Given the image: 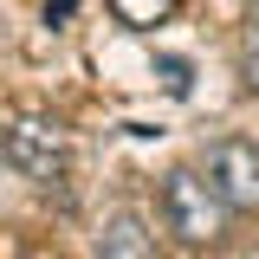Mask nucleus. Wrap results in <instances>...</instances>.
Returning <instances> with one entry per match:
<instances>
[{
  "instance_id": "obj_1",
  "label": "nucleus",
  "mask_w": 259,
  "mask_h": 259,
  "mask_svg": "<svg viewBox=\"0 0 259 259\" xmlns=\"http://www.w3.org/2000/svg\"><path fill=\"white\" fill-rule=\"evenodd\" d=\"M0 162L20 168L26 182H59L71 162V136L52 117H7L0 123Z\"/></svg>"
},
{
  "instance_id": "obj_2",
  "label": "nucleus",
  "mask_w": 259,
  "mask_h": 259,
  "mask_svg": "<svg viewBox=\"0 0 259 259\" xmlns=\"http://www.w3.org/2000/svg\"><path fill=\"white\" fill-rule=\"evenodd\" d=\"M162 221H168L175 240H188V246H214L227 233V207H221V194L207 188L194 168H175V175L162 182Z\"/></svg>"
},
{
  "instance_id": "obj_3",
  "label": "nucleus",
  "mask_w": 259,
  "mask_h": 259,
  "mask_svg": "<svg viewBox=\"0 0 259 259\" xmlns=\"http://www.w3.org/2000/svg\"><path fill=\"white\" fill-rule=\"evenodd\" d=\"M201 182L221 194L227 214H253V207H259V143L221 136V143L207 149V175H201Z\"/></svg>"
},
{
  "instance_id": "obj_4",
  "label": "nucleus",
  "mask_w": 259,
  "mask_h": 259,
  "mask_svg": "<svg viewBox=\"0 0 259 259\" xmlns=\"http://www.w3.org/2000/svg\"><path fill=\"white\" fill-rule=\"evenodd\" d=\"M97 259H156V233L136 214H110L97 233Z\"/></svg>"
},
{
  "instance_id": "obj_5",
  "label": "nucleus",
  "mask_w": 259,
  "mask_h": 259,
  "mask_svg": "<svg viewBox=\"0 0 259 259\" xmlns=\"http://www.w3.org/2000/svg\"><path fill=\"white\" fill-rule=\"evenodd\" d=\"M110 13H117L123 26H136V32H149V26H162V20L175 13V0H110Z\"/></svg>"
},
{
  "instance_id": "obj_6",
  "label": "nucleus",
  "mask_w": 259,
  "mask_h": 259,
  "mask_svg": "<svg viewBox=\"0 0 259 259\" xmlns=\"http://www.w3.org/2000/svg\"><path fill=\"white\" fill-rule=\"evenodd\" d=\"M240 78L259 91V7H253V20L240 26Z\"/></svg>"
},
{
  "instance_id": "obj_7",
  "label": "nucleus",
  "mask_w": 259,
  "mask_h": 259,
  "mask_svg": "<svg viewBox=\"0 0 259 259\" xmlns=\"http://www.w3.org/2000/svg\"><path fill=\"white\" fill-rule=\"evenodd\" d=\"M162 78H168V91H188V65L182 59H162Z\"/></svg>"
},
{
  "instance_id": "obj_8",
  "label": "nucleus",
  "mask_w": 259,
  "mask_h": 259,
  "mask_svg": "<svg viewBox=\"0 0 259 259\" xmlns=\"http://www.w3.org/2000/svg\"><path fill=\"white\" fill-rule=\"evenodd\" d=\"M71 7H78V0H46V20H52V26H65V20H71Z\"/></svg>"
},
{
  "instance_id": "obj_9",
  "label": "nucleus",
  "mask_w": 259,
  "mask_h": 259,
  "mask_svg": "<svg viewBox=\"0 0 259 259\" xmlns=\"http://www.w3.org/2000/svg\"><path fill=\"white\" fill-rule=\"evenodd\" d=\"M246 7H259V0H246Z\"/></svg>"
}]
</instances>
